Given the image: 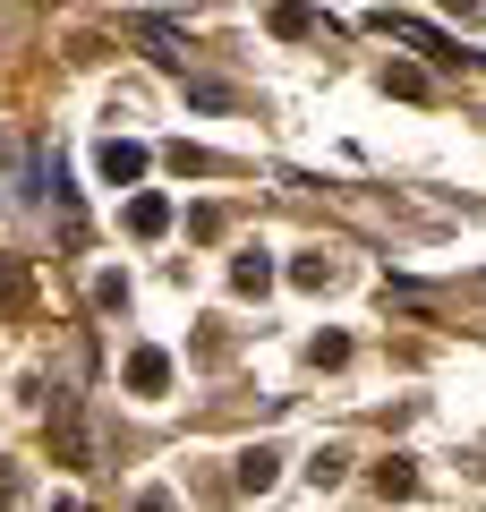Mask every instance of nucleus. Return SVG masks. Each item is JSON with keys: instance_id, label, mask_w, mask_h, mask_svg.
I'll return each instance as SVG.
<instances>
[{"instance_id": "nucleus-6", "label": "nucleus", "mask_w": 486, "mask_h": 512, "mask_svg": "<svg viewBox=\"0 0 486 512\" xmlns=\"http://www.w3.org/2000/svg\"><path fill=\"white\" fill-rule=\"evenodd\" d=\"M376 487H384V495H410V487H418V470H410V461H384Z\"/></svg>"}, {"instance_id": "nucleus-2", "label": "nucleus", "mask_w": 486, "mask_h": 512, "mask_svg": "<svg viewBox=\"0 0 486 512\" xmlns=\"http://www.w3.org/2000/svg\"><path fill=\"white\" fill-rule=\"evenodd\" d=\"M128 231H137V239H162V231H171V197H154V188L128 197Z\"/></svg>"}, {"instance_id": "nucleus-1", "label": "nucleus", "mask_w": 486, "mask_h": 512, "mask_svg": "<svg viewBox=\"0 0 486 512\" xmlns=\"http://www.w3.org/2000/svg\"><path fill=\"white\" fill-rule=\"evenodd\" d=\"M94 163H103V180H111V188H128V180H145V146H128V137H111V146L94 154Z\"/></svg>"}, {"instance_id": "nucleus-5", "label": "nucleus", "mask_w": 486, "mask_h": 512, "mask_svg": "<svg viewBox=\"0 0 486 512\" xmlns=\"http://www.w3.org/2000/svg\"><path fill=\"white\" fill-rule=\"evenodd\" d=\"M231 282H239V291H248V299H256V291H265V282H273V265H265V256H256V248H248V256H239V265H231Z\"/></svg>"}, {"instance_id": "nucleus-3", "label": "nucleus", "mask_w": 486, "mask_h": 512, "mask_svg": "<svg viewBox=\"0 0 486 512\" xmlns=\"http://www.w3.org/2000/svg\"><path fill=\"white\" fill-rule=\"evenodd\" d=\"M171 384V350H137L128 359V393H162Z\"/></svg>"}, {"instance_id": "nucleus-7", "label": "nucleus", "mask_w": 486, "mask_h": 512, "mask_svg": "<svg viewBox=\"0 0 486 512\" xmlns=\"http://www.w3.org/2000/svg\"><path fill=\"white\" fill-rule=\"evenodd\" d=\"M18 504V461H0V512Z\"/></svg>"}, {"instance_id": "nucleus-8", "label": "nucleus", "mask_w": 486, "mask_h": 512, "mask_svg": "<svg viewBox=\"0 0 486 512\" xmlns=\"http://www.w3.org/2000/svg\"><path fill=\"white\" fill-rule=\"evenodd\" d=\"M137 512H180V504H171L162 487H145V495H137Z\"/></svg>"}, {"instance_id": "nucleus-4", "label": "nucleus", "mask_w": 486, "mask_h": 512, "mask_svg": "<svg viewBox=\"0 0 486 512\" xmlns=\"http://www.w3.org/2000/svg\"><path fill=\"white\" fill-rule=\"evenodd\" d=\"M273 478H282V453H273V444H256V453H239V487H248V495H265Z\"/></svg>"}]
</instances>
